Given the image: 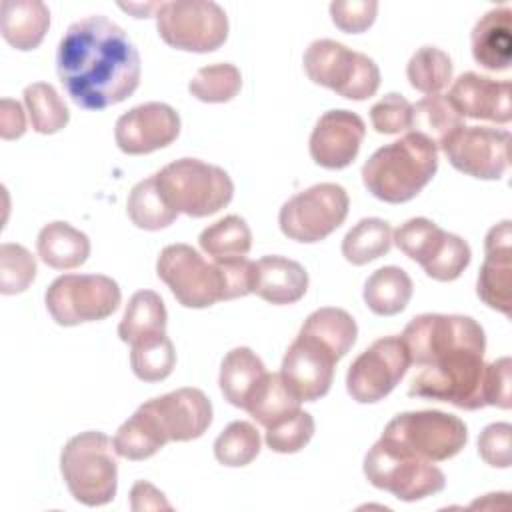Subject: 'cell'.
<instances>
[{
	"mask_svg": "<svg viewBox=\"0 0 512 512\" xmlns=\"http://www.w3.org/2000/svg\"><path fill=\"white\" fill-rule=\"evenodd\" d=\"M114 440L104 432L86 430L72 436L60 452V472L84 506H104L116 496L118 460Z\"/></svg>",
	"mask_w": 512,
	"mask_h": 512,
	"instance_id": "5b68a950",
	"label": "cell"
},
{
	"mask_svg": "<svg viewBox=\"0 0 512 512\" xmlns=\"http://www.w3.org/2000/svg\"><path fill=\"white\" fill-rule=\"evenodd\" d=\"M252 266L248 258L208 262L188 244H170L158 256L156 274L182 306L208 308L250 294Z\"/></svg>",
	"mask_w": 512,
	"mask_h": 512,
	"instance_id": "7a4b0ae2",
	"label": "cell"
},
{
	"mask_svg": "<svg viewBox=\"0 0 512 512\" xmlns=\"http://www.w3.org/2000/svg\"><path fill=\"white\" fill-rule=\"evenodd\" d=\"M382 438L414 456L442 462L456 456L466 446L468 428L454 414L442 410H414L396 414L384 426Z\"/></svg>",
	"mask_w": 512,
	"mask_h": 512,
	"instance_id": "30bf717a",
	"label": "cell"
},
{
	"mask_svg": "<svg viewBox=\"0 0 512 512\" xmlns=\"http://www.w3.org/2000/svg\"><path fill=\"white\" fill-rule=\"evenodd\" d=\"M410 364L424 366L434 354L454 346L486 348L482 326L462 314H420L414 316L400 334Z\"/></svg>",
	"mask_w": 512,
	"mask_h": 512,
	"instance_id": "2e32d148",
	"label": "cell"
},
{
	"mask_svg": "<svg viewBox=\"0 0 512 512\" xmlns=\"http://www.w3.org/2000/svg\"><path fill=\"white\" fill-rule=\"evenodd\" d=\"M484 352L476 346H454L432 356L412 376L408 396L448 402L464 410L486 406Z\"/></svg>",
	"mask_w": 512,
	"mask_h": 512,
	"instance_id": "277c9868",
	"label": "cell"
},
{
	"mask_svg": "<svg viewBox=\"0 0 512 512\" xmlns=\"http://www.w3.org/2000/svg\"><path fill=\"white\" fill-rule=\"evenodd\" d=\"M36 278V258L20 244L4 242L0 246V292L20 294Z\"/></svg>",
	"mask_w": 512,
	"mask_h": 512,
	"instance_id": "b9f144b4",
	"label": "cell"
},
{
	"mask_svg": "<svg viewBox=\"0 0 512 512\" xmlns=\"http://www.w3.org/2000/svg\"><path fill=\"white\" fill-rule=\"evenodd\" d=\"M308 290V272L286 256H262L252 266V294L270 304H294Z\"/></svg>",
	"mask_w": 512,
	"mask_h": 512,
	"instance_id": "603a6c76",
	"label": "cell"
},
{
	"mask_svg": "<svg viewBox=\"0 0 512 512\" xmlns=\"http://www.w3.org/2000/svg\"><path fill=\"white\" fill-rule=\"evenodd\" d=\"M474 60L492 72L510 68L512 52V10L508 6L492 8L474 24L470 34Z\"/></svg>",
	"mask_w": 512,
	"mask_h": 512,
	"instance_id": "cb8c5ba5",
	"label": "cell"
},
{
	"mask_svg": "<svg viewBox=\"0 0 512 512\" xmlns=\"http://www.w3.org/2000/svg\"><path fill=\"white\" fill-rule=\"evenodd\" d=\"M302 64L314 84L348 100H366L380 86V68L370 56L330 38L310 42Z\"/></svg>",
	"mask_w": 512,
	"mask_h": 512,
	"instance_id": "ba28073f",
	"label": "cell"
},
{
	"mask_svg": "<svg viewBox=\"0 0 512 512\" xmlns=\"http://www.w3.org/2000/svg\"><path fill=\"white\" fill-rule=\"evenodd\" d=\"M510 358L502 356L484 370V400L486 406H498L508 410L512 406L510 398Z\"/></svg>",
	"mask_w": 512,
	"mask_h": 512,
	"instance_id": "7dc6e473",
	"label": "cell"
},
{
	"mask_svg": "<svg viewBox=\"0 0 512 512\" xmlns=\"http://www.w3.org/2000/svg\"><path fill=\"white\" fill-rule=\"evenodd\" d=\"M146 404L162 422L170 442L196 440L212 424V402L198 388H178Z\"/></svg>",
	"mask_w": 512,
	"mask_h": 512,
	"instance_id": "44dd1931",
	"label": "cell"
},
{
	"mask_svg": "<svg viewBox=\"0 0 512 512\" xmlns=\"http://www.w3.org/2000/svg\"><path fill=\"white\" fill-rule=\"evenodd\" d=\"M130 500H132V510H136V512L138 510H170L172 508L166 502L164 494L146 480H138L132 486Z\"/></svg>",
	"mask_w": 512,
	"mask_h": 512,
	"instance_id": "681fc988",
	"label": "cell"
},
{
	"mask_svg": "<svg viewBox=\"0 0 512 512\" xmlns=\"http://www.w3.org/2000/svg\"><path fill=\"white\" fill-rule=\"evenodd\" d=\"M362 468L374 488L390 492L404 502L438 494L446 486L444 472L434 462L414 456L382 436L364 456Z\"/></svg>",
	"mask_w": 512,
	"mask_h": 512,
	"instance_id": "52a82bcc",
	"label": "cell"
},
{
	"mask_svg": "<svg viewBox=\"0 0 512 512\" xmlns=\"http://www.w3.org/2000/svg\"><path fill=\"white\" fill-rule=\"evenodd\" d=\"M300 334L322 342L338 360L354 346L358 336L356 320L342 308L326 306L314 310L302 324Z\"/></svg>",
	"mask_w": 512,
	"mask_h": 512,
	"instance_id": "836d02e7",
	"label": "cell"
},
{
	"mask_svg": "<svg viewBox=\"0 0 512 512\" xmlns=\"http://www.w3.org/2000/svg\"><path fill=\"white\" fill-rule=\"evenodd\" d=\"M412 104L398 92L384 94L370 108V122L378 134H400L410 130Z\"/></svg>",
	"mask_w": 512,
	"mask_h": 512,
	"instance_id": "ee69618b",
	"label": "cell"
},
{
	"mask_svg": "<svg viewBox=\"0 0 512 512\" xmlns=\"http://www.w3.org/2000/svg\"><path fill=\"white\" fill-rule=\"evenodd\" d=\"M338 358L316 338L300 334L288 346L280 376L300 402H314L328 394Z\"/></svg>",
	"mask_w": 512,
	"mask_h": 512,
	"instance_id": "e0dca14e",
	"label": "cell"
},
{
	"mask_svg": "<svg viewBox=\"0 0 512 512\" xmlns=\"http://www.w3.org/2000/svg\"><path fill=\"white\" fill-rule=\"evenodd\" d=\"M24 104L32 130L38 134H56L70 120L66 102L48 82L28 84L24 88Z\"/></svg>",
	"mask_w": 512,
	"mask_h": 512,
	"instance_id": "8d00e7d4",
	"label": "cell"
},
{
	"mask_svg": "<svg viewBox=\"0 0 512 512\" xmlns=\"http://www.w3.org/2000/svg\"><path fill=\"white\" fill-rule=\"evenodd\" d=\"M154 176L164 200L178 214L182 212L192 218L216 214L234 196V184L228 172L198 158L174 160Z\"/></svg>",
	"mask_w": 512,
	"mask_h": 512,
	"instance_id": "8992f818",
	"label": "cell"
},
{
	"mask_svg": "<svg viewBox=\"0 0 512 512\" xmlns=\"http://www.w3.org/2000/svg\"><path fill=\"white\" fill-rule=\"evenodd\" d=\"M180 134L178 112L164 102H144L124 112L114 126V140L124 154L138 156L170 146Z\"/></svg>",
	"mask_w": 512,
	"mask_h": 512,
	"instance_id": "ac0fdd59",
	"label": "cell"
},
{
	"mask_svg": "<svg viewBox=\"0 0 512 512\" xmlns=\"http://www.w3.org/2000/svg\"><path fill=\"white\" fill-rule=\"evenodd\" d=\"M44 302L56 324L78 326L112 316L122 292L116 280L104 274H64L48 286Z\"/></svg>",
	"mask_w": 512,
	"mask_h": 512,
	"instance_id": "9c48e42d",
	"label": "cell"
},
{
	"mask_svg": "<svg viewBox=\"0 0 512 512\" xmlns=\"http://www.w3.org/2000/svg\"><path fill=\"white\" fill-rule=\"evenodd\" d=\"M314 428H316V424H314L312 414L304 412L300 408L294 416L266 428L264 442L270 450H274L278 454H294V452L302 450L312 440Z\"/></svg>",
	"mask_w": 512,
	"mask_h": 512,
	"instance_id": "7bdbcfd3",
	"label": "cell"
},
{
	"mask_svg": "<svg viewBox=\"0 0 512 512\" xmlns=\"http://www.w3.org/2000/svg\"><path fill=\"white\" fill-rule=\"evenodd\" d=\"M406 76L414 90L426 96L440 94L452 80V60L436 46H422L408 60Z\"/></svg>",
	"mask_w": 512,
	"mask_h": 512,
	"instance_id": "74e56055",
	"label": "cell"
},
{
	"mask_svg": "<svg viewBox=\"0 0 512 512\" xmlns=\"http://www.w3.org/2000/svg\"><path fill=\"white\" fill-rule=\"evenodd\" d=\"M364 136L366 124L356 112L328 110L310 134V156L322 168L342 170L356 160Z\"/></svg>",
	"mask_w": 512,
	"mask_h": 512,
	"instance_id": "d6986e66",
	"label": "cell"
},
{
	"mask_svg": "<svg viewBox=\"0 0 512 512\" xmlns=\"http://www.w3.org/2000/svg\"><path fill=\"white\" fill-rule=\"evenodd\" d=\"M200 248L216 262H232L248 256L252 248V232L244 218L230 214L200 232Z\"/></svg>",
	"mask_w": 512,
	"mask_h": 512,
	"instance_id": "d6a6232c",
	"label": "cell"
},
{
	"mask_svg": "<svg viewBox=\"0 0 512 512\" xmlns=\"http://www.w3.org/2000/svg\"><path fill=\"white\" fill-rule=\"evenodd\" d=\"M446 96L462 118L496 124H508L512 118L508 80H492L476 72H464L454 80Z\"/></svg>",
	"mask_w": 512,
	"mask_h": 512,
	"instance_id": "7402d4cb",
	"label": "cell"
},
{
	"mask_svg": "<svg viewBox=\"0 0 512 512\" xmlns=\"http://www.w3.org/2000/svg\"><path fill=\"white\" fill-rule=\"evenodd\" d=\"M130 348V366L136 378L144 382H160L172 374L176 366V350L166 332L144 338Z\"/></svg>",
	"mask_w": 512,
	"mask_h": 512,
	"instance_id": "f35d334b",
	"label": "cell"
},
{
	"mask_svg": "<svg viewBox=\"0 0 512 512\" xmlns=\"http://www.w3.org/2000/svg\"><path fill=\"white\" fill-rule=\"evenodd\" d=\"M378 14V2L374 0H334L330 4V16L336 28L346 34H360L368 30Z\"/></svg>",
	"mask_w": 512,
	"mask_h": 512,
	"instance_id": "f6af8a7d",
	"label": "cell"
},
{
	"mask_svg": "<svg viewBox=\"0 0 512 512\" xmlns=\"http://www.w3.org/2000/svg\"><path fill=\"white\" fill-rule=\"evenodd\" d=\"M26 132L24 110L16 100L4 98L0 104V134L4 140L20 138Z\"/></svg>",
	"mask_w": 512,
	"mask_h": 512,
	"instance_id": "c3c4849f",
	"label": "cell"
},
{
	"mask_svg": "<svg viewBox=\"0 0 512 512\" xmlns=\"http://www.w3.org/2000/svg\"><path fill=\"white\" fill-rule=\"evenodd\" d=\"M440 150L456 170L478 180H500L510 164V132L464 124Z\"/></svg>",
	"mask_w": 512,
	"mask_h": 512,
	"instance_id": "9a60e30c",
	"label": "cell"
},
{
	"mask_svg": "<svg viewBox=\"0 0 512 512\" xmlns=\"http://www.w3.org/2000/svg\"><path fill=\"white\" fill-rule=\"evenodd\" d=\"M264 374L266 366L260 360V356H256V352H252L246 346H238L224 356L220 364L218 384L224 398L232 406L244 408L250 392Z\"/></svg>",
	"mask_w": 512,
	"mask_h": 512,
	"instance_id": "4dcf8cb0",
	"label": "cell"
},
{
	"mask_svg": "<svg viewBox=\"0 0 512 512\" xmlns=\"http://www.w3.org/2000/svg\"><path fill=\"white\" fill-rule=\"evenodd\" d=\"M348 206V192L340 184L320 182L288 198L278 212V224L286 238L314 244L344 224Z\"/></svg>",
	"mask_w": 512,
	"mask_h": 512,
	"instance_id": "4fadbf2b",
	"label": "cell"
},
{
	"mask_svg": "<svg viewBox=\"0 0 512 512\" xmlns=\"http://www.w3.org/2000/svg\"><path fill=\"white\" fill-rule=\"evenodd\" d=\"M242 88V74L230 62H218L200 68L188 82L190 94L208 104L230 102Z\"/></svg>",
	"mask_w": 512,
	"mask_h": 512,
	"instance_id": "60d3db41",
	"label": "cell"
},
{
	"mask_svg": "<svg viewBox=\"0 0 512 512\" xmlns=\"http://www.w3.org/2000/svg\"><path fill=\"white\" fill-rule=\"evenodd\" d=\"M162 4V2H160ZM160 4H148L146 8H144V14H136V18H144V16H148V10H156L158 12V8H160ZM120 8L122 10H128V12H134L136 8H140V4H120Z\"/></svg>",
	"mask_w": 512,
	"mask_h": 512,
	"instance_id": "f907efd6",
	"label": "cell"
},
{
	"mask_svg": "<svg viewBox=\"0 0 512 512\" xmlns=\"http://www.w3.org/2000/svg\"><path fill=\"white\" fill-rule=\"evenodd\" d=\"M168 312L164 300L154 290H138L130 296L124 316L118 324V336L126 344H136L144 338L164 334Z\"/></svg>",
	"mask_w": 512,
	"mask_h": 512,
	"instance_id": "f546056e",
	"label": "cell"
},
{
	"mask_svg": "<svg viewBox=\"0 0 512 512\" xmlns=\"http://www.w3.org/2000/svg\"><path fill=\"white\" fill-rule=\"evenodd\" d=\"M126 212L136 228L150 232L170 226L178 216V212L160 194L154 174L132 186L126 202Z\"/></svg>",
	"mask_w": 512,
	"mask_h": 512,
	"instance_id": "e575fe53",
	"label": "cell"
},
{
	"mask_svg": "<svg viewBox=\"0 0 512 512\" xmlns=\"http://www.w3.org/2000/svg\"><path fill=\"white\" fill-rule=\"evenodd\" d=\"M50 28V10L40 0H2L0 32L16 50L28 52L42 44Z\"/></svg>",
	"mask_w": 512,
	"mask_h": 512,
	"instance_id": "d4e9b609",
	"label": "cell"
},
{
	"mask_svg": "<svg viewBox=\"0 0 512 512\" xmlns=\"http://www.w3.org/2000/svg\"><path fill=\"white\" fill-rule=\"evenodd\" d=\"M438 170V148L424 136L408 132L378 148L362 166L366 190L388 204H402L422 192Z\"/></svg>",
	"mask_w": 512,
	"mask_h": 512,
	"instance_id": "3957f363",
	"label": "cell"
},
{
	"mask_svg": "<svg viewBox=\"0 0 512 512\" xmlns=\"http://www.w3.org/2000/svg\"><path fill=\"white\" fill-rule=\"evenodd\" d=\"M390 248L392 226L382 218H362L342 240V256L354 266H364L388 254Z\"/></svg>",
	"mask_w": 512,
	"mask_h": 512,
	"instance_id": "d590c367",
	"label": "cell"
},
{
	"mask_svg": "<svg viewBox=\"0 0 512 512\" xmlns=\"http://www.w3.org/2000/svg\"><path fill=\"white\" fill-rule=\"evenodd\" d=\"M392 242L438 282L456 280L470 264L472 250L460 236L428 218H410L392 232Z\"/></svg>",
	"mask_w": 512,
	"mask_h": 512,
	"instance_id": "7c38bea8",
	"label": "cell"
},
{
	"mask_svg": "<svg viewBox=\"0 0 512 512\" xmlns=\"http://www.w3.org/2000/svg\"><path fill=\"white\" fill-rule=\"evenodd\" d=\"M56 72L70 100L86 110L124 102L140 84V54L128 34L102 14L68 26L56 50Z\"/></svg>",
	"mask_w": 512,
	"mask_h": 512,
	"instance_id": "6da1fadb",
	"label": "cell"
},
{
	"mask_svg": "<svg viewBox=\"0 0 512 512\" xmlns=\"http://www.w3.org/2000/svg\"><path fill=\"white\" fill-rule=\"evenodd\" d=\"M462 126L464 118L444 94L424 96L412 104L410 132L428 138L436 148H442V144Z\"/></svg>",
	"mask_w": 512,
	"mask_h": 512,
	"instance_id": "1f68e13d",
	"label": "cell"
},
{
	"mask_svg": "<svg viewBox=\"0 0 512 512\" xmlns=\"http://www.w3.org/2000/svg\"><path fill=\"white\" fill-rule=\"evenodd\" d=\"M166 442H170L166 430L146 402L114 434L116 454L126 460H146L162 450Z\"/></svg>",
	"mask_w": 512,
	"mask_h": 512,
	"instance_id": "4316f807",
	"label": "cell"
},
{
	"mask_svg": "<svg viewBox=\"0 0 512 512\" xmlns=\"http://www.w3.org/2000/svg\"><path fill=\"white\" fill-rule=\"evenodd\" d=\"M160 38L184 52H214L228 38V16L212 0L162 2L156 12Z\"/></svg>",
	"mask_w": 512,
	"mask_h": 512,
	"instance_id": "8fae6325",
	"label": "cell"
},
{
	"mask_svg": "<svg viewBox=\"0 0 512 512\" xmlns=\"http://www.w3.org/2000/svg\"><path fill=\"white\" fill-rule=\"evenodd\" d=\"M484 262L476 280L478 298L510 316V278H512V226L510 220H502L492 226L484 238Z\"/></svg>",
	"mask_w": 512,
	"mask_h": 512,
	"instance_id": "ffe728a7",
	"label": "cell"
},
{
	"mask_svg": "<svg viewBox=\"0 0 512 512\" xmlns=\"http://www.w3.org/2000/svg\"><path fill=\"white\" fill-rule=\"evenodd\" d=\"M512 426L508 422L488 424L478 436V454L492 468H508L512 462Z\"/></svg>",
	"mask_w": 512,
	"mask_h": 512,
	"instance_id": "bcb514c9",
	"label": "cell"
},
{
	"mask_svg": "<svg viewBox=\"0 0 512 512\" xmlns=\"http://www.w3.org/2000/svg\"><path fill=\"white\" fill-rule=\"evenodd\" d=\"M260 432L252 422L234 420L214 440V456L220 464L240 468L260 454Z\"/></svg>",
	"mask_w": 512,
	"mask_h": 512,
	"instance_id": "ab89813d",
	"label": "cell"
},
{
	"mask_svg": "<svg viewBox=\"0 0 512 512\" xmlns=\"http://www.w3.org/2000/svg\"><path fill=\"white\" fill-rule=\"evenodd\" d=\"M300 400L282 380L280 372H266L250 392L244 410L264 428H270L300 410Z\"/></svg>",
	"mask_w": 512,
	"mask_h": 512,
	"instance_id": "83f0119b",
	"label": "cell"
},
{
	"mask_svg": "<svg viewBox=\"0 0 512 512\" xmlns=\"http://www.w3.org/2000/svg\"><path fill=\"white\" fill-rule=\"evenodd\" d=\"M36 250L46 266L56 270H72L88 260L90 240L72 224L54 220L42 226L38 232Z\"/></svg>",
	"mask_w": 512,
	"mask_h": 512,
	"instance_id": "484cf974",
	"label": "cell"
},
{
	"mask_svg": "<svg viewBox=\"0 0 512 512\" xmlns=\"http://www.w3.org/2000/svg\"><path fill=\"white\" fill-rule=\"evenodd\" d=\"M412 292V278L406 270L398 266H382L368 276L362 296L368 310L376 316H394L408 306Z\"/></svg>",
	"mask_w": 512,
	"mask_h": 512,
	"instance_id": "f1b7e54d",
	"label": "cell"
},
{
	"mask_svg": "<svg viewBox=\"0 0 512 512\" xmlns=\"http://www.w3.org/2000/svg\"><path fill=\"white\" fill-rule=\"evenodd\" d=\"M410 366L408 350L400 336H384L360 352L348 368L346 390L360 404L384 400Z\"/></svg>",
	"mask_w": 512,
	"mask_h": 512,
	"instance_id": "5bb4252c",
	"label": "cell"
}]
</instances>
